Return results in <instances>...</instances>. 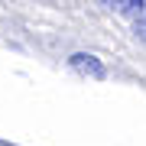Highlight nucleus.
<instances>
[{
	"instance_id": "obj_3",
	"label": "nucleus",
	"mask_w": 146,
	"mask_h": 146,
	"mask_svg": "<svg viewBox=\"0 0 146 146\" xmlns=\"http://www.w3.org/2000/svg\"><path fill=\"white\" fill-rule=\"evenodd\" d=\"M136 36H140V39L146 42V16H143V20H140V23H136Z\"/></svg>"
},
{
	"instance_id": "obj_1",
	"label": "nucleus",
	"mask_w": 146,
	"mask_h": 146,
	"mask_svg": "<svg viewBox=\"0 0 146 146\" xmlns=\"http://www.w3.org/2000/svg\"><path fill=\"white\" fill-rule=\"evenodd\" d=\"M68 65H72L78 75H88V78H104L107 75V68L101 65L94 55H88V52H75L72 58H68Z\"/></svg>"
},
{
	"instance_id": "obj_2",
	"label": "nucleus",
	"mask_w": 146,
	"mask_h": 146,
	"mask_svg": "<svg viewBox=\"0 0 146 146\" xmlns=\"http://www.w3.org/2000/svg\"><path fill=\"white\" fill-rule=\"evenodd\" d=\"M107 7H114L117 13H136V10H143L146 7V0H104Z\"/></svg>"
}]
</instances>
